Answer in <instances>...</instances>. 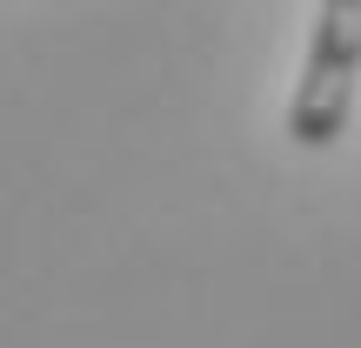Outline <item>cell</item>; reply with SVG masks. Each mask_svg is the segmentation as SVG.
Masks as SVG:
<instances>
[{
	"label": "cell",
	"mask_w": 361,
	"mask_h": 348,
	"mask_svg": "<svg viewBox=\"0 0 361 348\" xmlns=\"http://www.w3.org/2000/svg\"><path fill=\"white\" fill-rule=\"evenodd\" d=\"M355 80H361V0H328L314 13L308 61H301L295 101H288V141L335 148L355 114Z\"/></svg>",
	"instance_id": "1"
}]
</instances>
